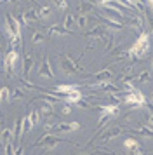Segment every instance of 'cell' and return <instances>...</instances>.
<instances>
[{
	"instance_id": "49",
	"label": "cell",
	"mask_w": 153,
	"mask_h": 155,
	"mask_svg": "<svg viewBox=\"0 0 153 155\" xmlns=\"http://www.w3.org/2000/svg\"><path fill=\"white\" fill-rule=\"evenodd\" d=\"M150 98H151V99H153V92H151V96H150Z\"/></svg>"
},
{
	"instance_id": "50",
	"label": "cell",
	"mask_w": 153,
	"mask_h": 155,
	"mask_svg": "<svg viewBox=\"0 0 153 155\" xmlns=\"http://www.w3.org/2000/svg\"><path fill=\"white\" fill-rule=\"evenodd\" d=\"M151 68H153V61H151Z\"/></svg>"
},
{
	"instance_id": "37",
	"label": "cell",
	"mask_w": 153,
	"mask_h": 155,
	"mask_svg": "<svg viewBox=\"0 0 153 155\" xmlns=\"http://www.w3.org/2000/svg\"><path fill=\"white\" fill-rule=\"evenodd\" d=\"M76 106H78V108H83V110H87V108H90V103L87 101V98H82L78 103H76Z\"/></svg>"
},
{
	"instance_id": "45",
	"label": "cell",
	"mask_w": 153,
	"mask_h": 155,
	"mask_svg": "<svg viewBox=\"0 0 153 155\" xmlns=\"http://www.w3.org/2000/svg\"><path fill=\"white\" fill-rule=\"evenodd\" d=\"M92 2H94V4H97V5H103L106 0H92Z\"/></svg>"
},
{
	"instance_id": "35",
	"label": "cell",
	"mask_w": 153,
	"mask_h": 155,
	"mask_svg": "<svg viewBox=\"0 0 153 155\" xmlns=\"http://www.w3.org/2000/svg\"><path fill=\"white\" fill-rule=\"evenodd\" d=\"M125 152H127V155H145V150L141 148V145L131 148V150H125Z\"/></svg>"
},
{
	"instance_id": "12",
	"label": "cell",
	"mask_w": 153,
	"mask_h": 155,
	"mask_svg": "<svg viewBox=\"0 0 153 155\" xmlns=\"http://www.w3.org/2000/svg\"><path fill=\"white\" fill-rule=\"evenodd\" d=\"M38 112H40L42 119H50V117H52V113H54V106H52L50 101H40Z\"/></svg>"
},
{
	"instance_id": "6",
	"label": "cell",
	"mask_w": 153,
	"mask_h": 155,
	"mask_svg": "<svg viewBox=\"0 0 153 155\" xmlns=\"http://www.w3.org/2000/svg\"><path fill=\"white\" fill-rule=\"evenodd\" d=\"M59 61H61V68L64 73H68V75H71V73H76V71H80V68H78V64L73 61V59H70L68 54H64V52H61V58H59Z\"/></svg>"
},
{
	"instance_id": "42",
	"label": "cell",
	"mask_w": 153,
	"mask_h": 155,
	"mask_svg": "<svg viewBox=\"0 0 153 155\" xmlns=\"http://www.w3.org/2000/svg\"><path fill=\"white\" fill-rule=\"evenodd\" d=\"M145 108H146V110H148L150 113H153V99H151V98H150V99H146Z\"/></svg>"
},
{
	"instance_id": "25",
	"label": "cell",
	"mask_w": 153,
	"mask_h": 155,
	"mask_svg": "<svg viewBox=\"0 0 153 155\" xmlns=\"http://www.w3.org/2000/svg\"><path fill=\"white\" fill-rule=\"evenodd\" d=\"M31 129H33V122L30 119V115H24L23 117V134L31 133Z\"/></svg>"
},
{
	"instance_id": "43",
	"label": "cell",
	"mask_w": 153,
	"mask_h": 155,
	"mask_svg": "<svg viewBox=\"0 0 153 155\" xmlns=\"http://www.w3.org/2000/svg\"><path fill=\"white\" fill-rule=\"evenodd\" d=\"M63 115H70V113H71V105H68V103H66V105L63 106Z\"/></svg>"
},
{
	"instance_id": "29",
	"label": "cell",
	"mask_w": 153,
	"mask_h": 155,
	"mask_svg": "<svg viewBox=\"0 0 153 155\" xmlns=\"http://www.w3.org/2000/svg\"><path fill=\"white\" fill-rule=\"evenodd\" d=\"M150 78H151V75H150L148 70L141 71V73L138 75V84H146V82H150Z\"/></svg>"
},
{
	"instance_id": "39",
	"label": "cell",
	"mask_w": 153,
	"mask_h": 155,
	"mask_svg": "<svg viewBox=\"0 0 153 155\" xmlns=\"http://www.w3.org/2000/svg\"><path fill=\"white\" fill-rule=\"evenodd\" d=\"M4 150H5V155H14V143H12V141H11V143H7Z\"/></svg>"
},
{
	"instance_id": "40",
	"label": "cell",
	"mask_w": 153,
	"mask_h": 155,
	"mask_svg": "<svg viewBox=\"0 0 153 155\" xmlns=\"http://www.w3.org/2000/svg\"><path fill=\"white\" fill-rule=\"evenodd\" d=\"M52 2H56V5H57V9H61V11H64V9L68 7L66 0H52Z\"/></svg>"
},
{
	"instance_id": "13",
	"label": "cell",
	"mask_w": 153,
	"mask_h": 155,
	"mask_svg": "<svg viewBox=\"0 0 153 155\" xmlns=\"http://www.w3.org/2000/svg\"><path fill=\"white\" fill-rule=\"evenodd\" d=\"M35 64V58L28 52L26 56L23 58V78H26L30 73H31V68H33Z\"/></svg>"
},
{
	"instance_id": "22",
	"label": "cell",
	"mask_w": 153,
	"mask_h": 155,
	"mask_svg": "<svg viewBox=\"0 0 153 155\" xmlns=\"http://www.w3.org/2000/svg\"><path fill=\"white\" fill-rule=\"evenodd\" d=\"M97 108H99V110H104V112H108V113L111 115V117L115 119V117L118 115V110H120V105H118V103H110V105H99Z\"/></svg>"
},
{
	"instance_id": "33",
	"label": "cell",
	"mask_w": 153,
	"mask_h": 155,
	"mask_svg": "<svg viewBox=\"0 0 153 155\" xmlns=\"http://www.w3.org/2000/svg\"><path fill=\"white\" fill-rule=\"evenodd\" d=\"M75 23H76L75 16H73V14H66V16H64V25H63V26H66V28L70 30L73 25H75Z\"/></svg>"
},
{
	"instance_id": "32",
	"label": "cell",
	"mask_w": 153,
	"mask_h": 155,
	"mask_svg": "<svg viewBox=\"0 0 153 155\" xmlns=\"http://www.w3.org/2000/svg\"><path fill=\"white\" fill-rule=\"evenodd\" d=\"M11 99V89L9 87H2L0 89V101L4 103V101H9Z\"/></svg>"
},
{
	"instance_id": "38",
	"label": "cell",
	"mask_w": 153,
	"mask_h": 155,
	"mask_svg": "<svg viewBox=\"0 0 153 155\" xmlns=\"http://www.w3.org/2000/svg\"><path fill=\"white\" fill-rule=\"evenodd\" d=\"M54 127H56V122H54L52 119H50V120H47V122L44 124V131H47V133H49V131H52Z\"/></svg>"
},
{
	"instance_id": "26",
	"label": "cell",
	"mask_w": 153,
	"mask_h": 155,
	"mask_svg": "<svg viewBox=\"0 0 153 155\" xmlns=\"http://www.w3.org/2000/svg\"><path fill=\"white\" fill-rule=\"evenodd\" d=\"M26 98V91L21 89V87H16L11 91V99H24Z\"/></svg>"
},
{
	"instance_id": "48",
	"label": "cell",
	"mask_w": 153,
	"mask_h": 155,
	"mask_svg": "<svg viewBox=\"0 0 153 155\" xmlns=\"http://www.w3.org/2000/svg\"><path fill=\"white\" fill-rule=\"evenodd\" d=\"M78 155H89V153H78Z\"/></svg>"
},
{
	"instance_id": "30",
	"label": "cell",
	"mask_w": 153,
	"mask_h": 155,
	"mask_svg": "<svg viewBox=\"0 0 153 155\" xmlns=\"http://www.w3.org/2000/svg\"><path fill=\"white\" fill-rule=\"evenodd\" d=\"M50 7L49 5H42L40 9H38V16H40V19H47L49 16H50Z\"/></svg>"
},
{
	"instance_id": "16",
	"label": "cell",
	"mask_w": 153,
	"mask_h": 155,
	"mask_svg": "<svg viewBox=\"0 0 153 155\" xmlns=\"http://www.w3.org/2000/svg\"><path fill=\"white\" fill-rule=\"evenodd\" d=\"M75 89H80V85L78 84H59V85H56L54 87V94H68V92H71V91H75Z\"/></svg>"
},
{
	"instance_id": "44",
	"label": "cell",
	"mask_w": 153,
	"mask_h": 155,
	"mask_svg": "<svg viewBox=\"0 0 153 155\" xmlns=\"http://www.w3.org/2000/svg\"><path fill=\"white\" fill-rule=\"evenodd\" d=\"M24 153V148H23V145H19V147L16 148V152H14V155H23Z\"/></svg>"
},
{
	"instance_id": "3",
	"label": "cell",
	"mask_w": 153,
	"mask_h": 155,
	"mask_svg": "<svg viewBox=\"0 0 153 155\" xmlns=\"http://www.w3.org/2000/svg\"><path fill=\"white\" fill-rule=\"evenodd\" d=\"M19 52L16 49H9L7 51L5 58H4V70H5V75L7 77H12L16 75V68L19 64Z\"/></svg>"
},
{
	"instance_id": "14",
	"label": "cell",
	"mask_w": 153,
	"mask_h": 155,
	"mask_svg": "<svg viewBox=\"0 0 153 155\" xmlns=\"http://www.w3.org/2000/svg\"><path fill=\"white\" fill-rule=\"evenodd\" d=\"M82 98H83V96H82V92H80V89H75V91L64 94V96H63V101H64V103H68V105H76Z\"/></svg>"
},
{
	"instance_id": "18",
	"label": "cell",
	"mask_w": 153,
	"mask_h": 155,
	"mask_svg": "<svg viewBox=\"0 0 153 155\" xmlns=\"http://www.w3.org/2000/svg\"><path fill=\"white\" fill-rule=\"evenodd\" d=\"M14 141V134H12V129L11 127H5L2 133H0V148H5L7 143Z\"/></svg>"
},
{
	"instance_id": "47",
	"label": "cell",
	"mask_w": 153,
	"mask_h": 155,
	"mask_svg": "<svg viewBox=\"0 0 153 155\" xmlns=\"http://www.w3.org/2000/svg\"><path fill=\"white\" fill-rule=\"evenodd\" d=\"M7 2H18V0H7Z\"/></svg>"
},
{
	"instance_id": "20",
	"label": "cell",
	"mask_w": 153,
	"mask_h": 155,
	"mask_svg": "<svg viewBox=\"0 0 153 155\" xmlns=\"http://www.w3.org/2000/svg\"><path fill=\"white\" fill-rule=\"evenodd\" d=\"M47 30L49 35H68V33H71V30H68L66 26H61V25H50Z\"/></svg>"
},
{
	"instance_id": "24",
	"label": "cell",
	"mask_w": 153,
	"mask_h": 155,
	"mask_svg": "<svg viewBox=\"0 0 153 155\" xmlns=\"http://www.w3.org/2000/svg\"><path fill=\"white\" fill-rule=\"evenodd\" d=\"M104 35H106V28L104 26H96L94 30H89L87 33H85V37H97V38H101L103 40Z\"/></svg>"
},
{
	"instance_id": "19",
	"label": "cell",
	"mask_w": 153,
	"mask_h": 155,
	"mask_svg": "<svg viewBox=\"0 0 153 155\" xmlns=\"http://www.w3.org/2000/svg\"><path fill=\"white\" fill-rule=\"evenodd\" d=\"M21 134H23V117L16 120V126H14V147H19V141H21Z\"/></svg>"
},
{
	"instance_id": "31",
	"label": "cell",
	"mask_w": 153,
	"mask_h": 155,
	"mask_svg": "<svg viewBox=\"0 0 153 155\" xmlns=\"http://www.w3.org/2000/svg\"><path fill=\"white\" fill-rule=\"evenodd\" d=\"M9 44H11V49H16L21 45V35H12L9 37Z\"/></svg>"
},
{
	"instance_id": "4",
	"label": "cell",
	"mask_w": 153,
	"mask_h": 155,
	"mask_svg": "<svg viewBox=\"0 0 153 155\" xmlns=\"http://www.w3.org/2000/svg\"><path fill=\"white\" fill-rule=\"evenodd\" d=\"M61 141H64V140L59 138V136H56V134H44L42 138H38V141L33 143V147H42L44 148V153H45L49 150H54Z\"/></svg>"
},
{
	"instance_id": "5",
	"label": "cell",
	"mask_w": 153,
	"mask_h": 155,
	"mask_svg": "<svg viewBox=\"0 0 153 155\" xmlns=\"http://www.w3.org/2000/svg\"><path fill=\"white\" fill-rule=\"evenodd\" d=\"M5 30H7V33H9V37L21 35V21L16 19L11 12L5 14Z\"/></svg>"
},
{
	"instance_id": "23",
	"label": "cell",
	"mask_w": 153,
	"mask_h": 155,
	"mask_svg": "<svg viewBox=\"0 0 153 155\" xmlns=\"http://www.w3.org/2000/svg\"><path fill=\"white\" fill-rule=\"evenodd\" d=\"M92 9H94V4L92 2H89V0H82L80 4H78V12L80 14H89V12H92Z\"/></svg>"
},
{
	"instance_id": "1",
	"label": "cell",
	"mask_w": 153,
	"mask_h": 155,
	"mask_svg": "<svg viewBox=\"0 0 153 155\" xmlns=\"http://www.w3.org/2000/svg\"><path fill=\"white\" fill-rule=\"evenodd\" d=\"M150 47H151V45H150V31H148V30H143V31L139 33V37L136 38V42L127 49L129 58H132V59H143V58L148 54Z\"/></svg>"
},
{
	"instance_id": "17",
	"label": "cell",
	"mask_w": 153,
	"mask_h": 155,
	"mask_svg": "<svg viewBox=\"0 0 153 155\" xmlns=\"http://www.w3.org/2000/svg\"><path fill=\"white\" fill-rule=\"evenodd\" d=\"M40 19V16H38V11L37 9H28L26 12H23V18H21L19 21L23 23H33V21H38Z\"/></svg>"
},
{
	"instance_id": "7",
	"label": "cell",
	"mask_w": 153,
	"mask_h": 155,
	"mask_svg": "<svg viewBox=\"0 0 153 155\" xmlns=\"http://www.w3.org/2000/svg\"><path fill=\"white\" fill-rule=\"evenodd\" d=\"M38 77H40V78H49V80H52V78H54V71H52L50 59H49L47 54H45L44 59H42V64H40V68H38Z\"/></svg>"
},
{
	"instance_id": "21",
	"label": "cell",
	"mask_w": 153,
	"mask_h": 155,
	"mask_svg": "<svg viewBox=\"0 0 153 155\" xmlns=\"http://www.w3.org/2000/svg\"><path fill=\"white\" fill-rule=\"evenodd\" d=\"M115 75V71H111V68H106V70L99 71L94 75V82H104V80H111Z\"/></svg>"
},
{
	"instance_id": "15",
	"label": "cell",
	"mask_w": 153,
	"mask_h": 155,
	"mask_svg": "<svg viewBox=\"0 0 153 155\" xmlns=\"http://www.w3.org/2000/svg\"><path fill=\"white\" fill-rule=\"evenodd\" d=\"M97 18L103 21V25L106 26V28H111V30H115V31H120V30L124 28V23L115 21V19H108V18H104L103 14H97Z\"/></svg>"
},
{
	"instance_id": "46",
	"label": "cell",
	"mask_w": 153,
	"mask_h": 155,
	"mask_svg": "<svg viewBox=\"0 0 153 155\" xmlns=\"http://www.w3.org/2000/svg\"><path fill=\"white\" fill-rule=\"evenodd\" d=\"M148 5H150V7L153 9V0H148Z\"/></svg>"
},
{
	"instance_id": "2",
	"label": "cell",
	"mask_w": 153,
	"mask_h": 155,
	"mask_svg": "<svg viewBox=\"0 0 153 155\" xmlns=\"http://www.w3.org/2000/svg\"><path fill=\"white\" fill-rule=\"evenodd\" d=\"M122 103L124 105H131L132 108H145L146 96L139 89H134L131 92H122Z\"/></svg>"
},
{
	"instance_id": "10",
	"label": "cell",
	"mask_w": 153,
	"mask_h": 155,
	"mask_svg": "<svg viewBox=\"0 0 153 155\" xmlns=\"http://www.w3.org/2000/svg\"><path fill=\"white\" fill-rule=\"evenodd\" d=\"M124 133V127L122 126H115V127H110L106 133L101 136V140H99V143H108L110 140H115V138H118L120 134Z\"/></svg>"
},
{
	"instance_id": "11",
	"label": "cell",
	"mask_w": 153,
	"mask_h": 155,
	"mask_svg": "<svg viewBox=\"0 0 153 155\" xmlns=\"http://www.w3.org/2000/svg\"><path fill=\"white\" fill-rule=\"evenodd\" d=\"M125 131H129V133H136V134H139V136H145V138H153V127H150V126L125 127Z\"/></svg>"
},
{
	"instance_id": "8",
	"label": "cell",
	"mask_w": 153,
	"mask_h": 155,
	"mask_svg": "<svg viewBox=\"0 0 153 155\" xmlns=\"http://www.w3.org/2000/svg\"><path fill=\"white\" fill-rule=\"evenodd\" d=\"M56 133H61V134H71L80 131V124L78 122H59L57 126L54 127Z\"/></svg>"
},
{
	"instance_id": "41",
	"label": "cell",
	"mask_w": 153,
	"mask_h": 155,
	"mask_svg": "<svg viewBox=\"0 0 153 155\" xmlns=\"http://www.w3.org/2000/svg\"><path fill=\"white\" fill-rule=\"evenodd\" d=\"M145 119H146V122H148V126L153 127V113L146 112V113H145Z\"/></svg>"
},
{
	"instance_id": "27",
	"label": "cell",
	"mask_w": 153,
	"mask_h": 155,
	"mask_svg": "<svg viewBox=\"0 0 153 155\" xmlns=\"http://www.w3.org/2000/svg\"><path fill=\"white\" fill-rule=\"evenodd\" d=\"M134 147H139V141L134 138H125L124 140V150H131Z\"/></svg>"
},
{
	"instance_id": "36",
	"label": "cell",
	"mask_w": 153,
	"mask_h": 155,
	"mask_svg": "<svg viewBox=\"0 0 153 155\" xmlns=\"http://www.w3.org/2000/svg\"><path fill=\"white\" fill-rule=\"evenodd\" d=\"M87 23H89V19H87V16L80 14L78 18H76V25H78L80 28H83V30H85V26H87Z\"/></svg>"
},
{
	"instance_id": "28",
	"label": "cell",
	"mask_w": 153,
	"mask_h": 155,
	"mask_svg": "<svg viewBox=\"0 0 153 155\" xmlns=\"http://www.w3.org/2000/svg\"><path fill=\"white\" fill-rule=\"evenodd\" d=\"M45 40V35L42 33L40 30H35L33 31V37H31V44H40Z\"/></svg>"
},
{
	"instance_id": "9",
	"label": "cell",
	"mask_w": 153,
	"mask_h": 155,
	"mask_svg": "<svg viewBox=\"0 0 153 155\" xmlns=\"http://www.w3.org/2000/svg\"><path fill=\"white\" fill-rule=\"evenodd\" d=\"M124 25H127L129 28H134V30H143L145 18H143V14H131L129 18H125Z\"/></svg>"
},
{
	"instance_id": "34",
	"label": "cell",
	"mask_w": 153,
	"mask_h": 155,
	"mask_svg": "<svg viewBox=\"0 0 153 155\" xmlns=\"http://www.w3.org/2000/svg\"><path fill=\"white\" fill-rule=\"evenodd\" d=\"M28 115H30V119H31V122H33V126H37L38 120H40V112H38V110H31Z\"/></svg>"
}]
</instances>
